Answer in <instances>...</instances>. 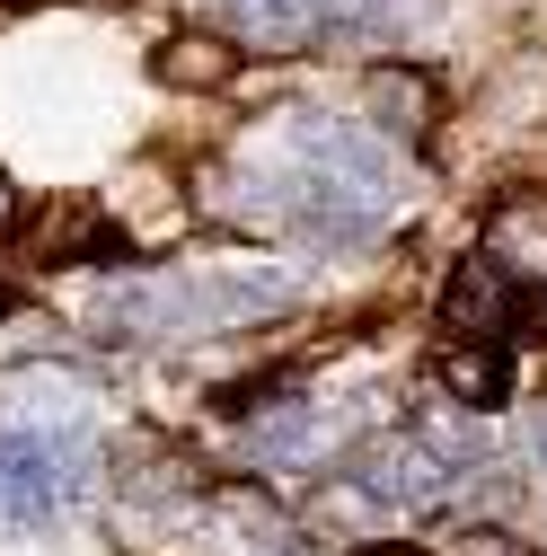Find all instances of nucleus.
Wrapping results in <instances>:
<instances>
[{
  "label": "nucleus",
  "instance_id": "obj_1",
  "mask_svg": "<svg viewBox=\"0 0 547 556\" xmlns=\"http://www.w3.org/2000/svg\"><path fill=\"white\" fill-rule=\"evenodd\" d=\"M292 301V274L274 265H186V274H132L89 309L98 344H177V336H221Z\"/></svg>",
  "mask_w": 547,
  "mask_h": 556
},
{
  "label": "nucleus",
  "instance_id": "obj_2",
  "mask_svg": "<svg viewBox=\"0 0 547 556\" xmlns=\"http://www.w3.org/2000/svg\"><path fill=\"white\" fill-rule=\"evenodd\" d=\"M98 477L89 433H62V425H10L0 433V530H36L62 504H80Z\"/></svg>",
  "mask_w": 547,
  "mask_h": 556
},
{
  "label": "nucleus",
  "instance_id": "obj_3",
  "mask_svg": "<svg viewBox=\"0 0 547 556\" xmlns=\"http://www.w3.org/2000/svg\"><path fill=\"white\" fill-rule=\"evenodd\" d=\"M345 468L362 477V495H371V504H442V495H450V477L468 468V451L424 442V433H380V442H362Z\"/></svg>",
  "mask_w": 547,
  "mask_h": 556
},
{
  "label": "nucleus",
  "instance_id": "obj_4",
  "mask_svg": "<svg viewBox=\"0 0 547 556\" xmlns=\"http://www.w3.org/2000/svg\"><path fill=\"white\" fill-rule=\"evenodd\" d=\"M442 327L450 336H521V327H538V292L504 256H459L450 292H442Z\"/></svg>",
  "mask_w": 547,
  "mask_h": 556
},
{
  "label": "nucleus",
  "instance_id": "obj_5",
  "mask_svg": "<svg viewBox=\"0 0 547 556\" xmlns=\"http://www.w3.org/2000/svg\"><path fill=\"white\" fill-rule=\"evenodd\" d=\"M433 380L459 406H504L512 397V344L504 336H442L433 344Z\"/></svg>",
  "mask_w": 547,
  "mask_h": 556
},
{
  "label": "nucleus",
  "instance_id": "obj_6",
  "mask_svg": "<svg viewBox=\"0 0 547 556\" xmlns=\"http://www.w3.org/2000/svg\"><path fill=\"white\" fill-rule=\"evenodd\" d=\"M362 98H371V124L406 132V142H416V132L433 124V89H424V72H406V62H380Z\"/></svg>",
  "mask_w": 547,
  "mask_h": 556
},
{
  "label": "nucleus",
  "instance_id": "obj_7",
  "mask_svg": "<svg viewBox=\"0 0 547 556\" xmlns=\"http://www.w3.org/2000/svg\"><path fill=\"white\" fill-rule=\"evenodd\" d=\"M221 10L256 45H318V10H327V0H221Z\"/></svg>",
  "mask_w": 547,
  "mask_h": 556
},
{
  "label": "nucleus",
  "instance_id": "obj_8",
  "mask_svg": "<svg viewBox=\"0 0 547 556\" xmlns=\"http://www.w3.org/2000/svg\"><path fill=\"white\" fill-rule=\"evenodd\" d=\"M530 451H538V459H547V406H538V415H530Z\"/></svg>",
  "mask_w": 547,
  "mask_h": 556
},
{
  "label": "nucleus",
  "instance_id": "obj_9",
  "mask_svg": "<svg viewBox=\"0 0 547 556\" xmlns=\"http://www.w3.org/2000/svg\"><path fill=\"white\" fill-rule=\"evenodd\" d=\"M354 556H424V547H354Z\"/></svg>",
  "mask_w": 547,
  "mask_h": 556
},
{
  "label": "nucleus",
  "instance_id": "obj_10",
  "mask_svg": "<svg viewBox=\"0 0 547 556\" xmlns=\"http://www.w3.org/2000/svg\"><path fill=\"white\" fill-rule=\"evenodd\" d=\"M0 309H10V292H0Z\"/></svg>",
  "mask_w": 547,
  "mask_h": 556
},
{
  "label": "nucleus",
  "instance_id": "obj_11",
  "mask_svg": "<svg viewBox=\"0 0 547 556\" xmlns=\"http://www.w3.org/2000/svg\"><path fill=\"white\" fill-rule=\"evenodd\" d=\"M0 203H10V194H0Z\"/></svg>",
  "mask_w": 547,
  "mask_h": 556
}]
</instances>
